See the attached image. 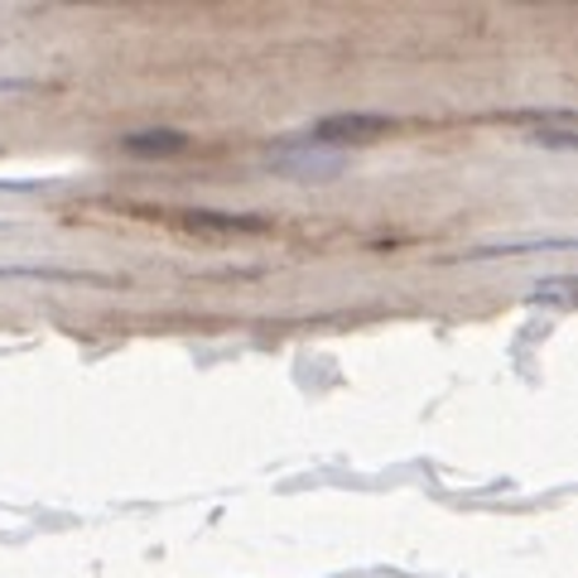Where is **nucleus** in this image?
Returning <instances> with one entry per match:
<instances>
[{
    "label": "nucleus",
    "instance_id": "obj_6",
    "mask_svg": "<svg viewBox=\"0 0 578 578\" xmlns=\"http://www.w3.org/2000/svg\"><path fill=\"white\" fill-rule=\"evenodd\" d=\"M24 83H0V92H20Z\"/></svg>",
    "mask_w": 578,
    "mask_h": 578
},
{
    "label": "nucleus",
    "instance_id": "obj_1",
    "mask_svg": "<svg viewBox=\"0 0 578 578\" xmlns=\"http://www.w3.org/2000/svg\"><path fill=\"white\" fill-rule=\"evenodd\" d=\"M193 144L189 130H169V126H150V130H126L121 150L130 160H174Z\"/></svg>",
    "mask_w": 578,
    "mask_h": 578
},
{
    "label": "nucleus",
    "instance_id": "obj_5",
    "mask_svg": "<svg viewBox=\"0 0 578 578\" xmlns=\"http://www.w3.org/2000/svg\"><path fill=\"white\" fill-rule=\"evenodd\" d=\"M569 236H555V242H492V246H468L463 260H488V256H531V251H569Z\"/></svg>",
    "mask_w": 578,
    "mask_h": 578
},
{
    "label": "nucleus",
    "instance_id": "obj_2",
    "mask_svg": "<svg viewBox=\"0 0 578 578\" xmlns=\"http://www.w3.org/2000/svg\"><path fill=\"white\" fill-rule=\"evenodd\" d=\"M396 121L390 116H323L313 126V140H333V144H362V140H376V136H390Z\"/></svg>",
    "mask_w": 578,
    "mask_h": 578
},
{
    "label": "nucleus",
    "instance_id": "obj_3",
    "mask_svg": "<svg viewBox=\"0 0 578 578\" xmlns=\"http://www.w3.org/2000/svg\"><path fill=\"white\" fill-rule=\"evenodd\" d=\"M183 227L227 236V232H266L270 222L266 217H251V213H207V207H193V213H183Z\"/></svg>",
    "mask_w": 578,
    "mask_h": 578
},
{
    "label": "nucleus",
    "instance_id": "obj_4",
    "mask_svg": "<svg viewBox=\"0 0 578 578\" xmlns=\"http://www.w3.org/2000/svg\"><path fill=\"white\" fill-rule=\"evenodd\" d=\"M323 154H280V160H270L275 174H289V179H313V183H323V179H338L347 169V160L338 154L333 164H319Z\"/></svg>",
    "mask_w": 578,
    "mask_h": 578
}]
</instances>
